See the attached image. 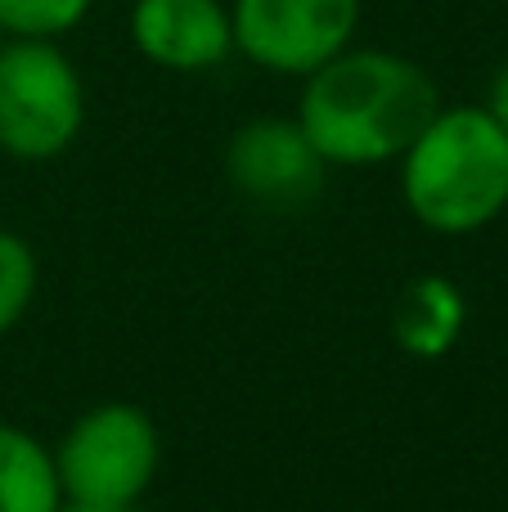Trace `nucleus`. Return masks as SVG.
Wrapping results in <instances>:
<instances>
[{
  "label": "nucleus",
  "mask_w": 508,
  "mask_h": 512,
  "mask_svg": "<svg viewBox=\"0 0 508 512\" xmlns=\"http://www.w3.org/2000/svg\"><path fill=\"white\" fill-rule=\"evenodd\" d=\"M464 292L441 274H419L401 288L392 310V337L414 360H437L464 333Z\"/></svg>",
  "instance_id": "6e6552de"
},
{
  "label": "nucleus",
  "mask_w": 508,
  "mask_h": 512,
  "mask_svg": "<svg viewBox=\"0 0 508 512\" xmlns=\"http://www.w3.org/2000/svg\"><path fill=\"white\" fill-rule=\"evenodd\" d=\"M135 50L171 72H207L234 50V23L221 0H135Z\"/></svg>",
  "instance_id": "0eeeda50"
},
{
  "label": "nucleus",
  "mask_w": 508,
  "mask_h": 512,
  "mask_svg": "<svg viewBox=\"0 0 508 512\" xmlns=\"http://www.w3.org/2000/svg\"><path fill=\"white\" fill-rule=\"evenodd\" d=\"M36 297V252L18 234L0 230V333L27 315Z\"/></svg>",
  "instance_id": "9d476101"
},
{
  "label": "nucleus",
  "mask_w": 508,
  "mask_h": 512,
  "mask_svg": "<svg viewBox=\"0 0 508 512\" xmlns=\"http://www.w3.org/2000/svg\"><path fill=\"white\" fill-rule=\"evenodd\" d=\"M63 486L54 454L23 427L0 423V512H59Z\"/></svg>",
  "instance_id": "1a4fd4ad"
},
{
  "label": "nucleus",
  "mask_w": 508,
  "mask_h": 512,
  "mask_svg": "<svg viewBox=\"0 0 508 512\" xmlns=\"http://www.w3.org/2000/svg\"><path fill=\"white\" fill-rule=\"evenodd\" d=\"M441 113L432 77L387 50H342L306 77L297 122L333 167L392 162Z\"/></svg>",
  "instance_id": "f257e3e1"
},
{
  "label": "nucleus",
  "mask_w": 508,
  "mask_h": 512,
  "mask_svg": "<svg viewBox=\"0 0 508 512\" xmlns=\"http://www.w3.org/2000/svg\"><path fill=\"white\" fill-rule=\"evenodd\" d=\"M90 0H0V27L14 36H59L86 18Z\"/></svg>",
  "instance_id": "9b49d317"
},
{
  "label": "nucleus",
  "mask_w": 508,
  "mask_h": 512,
  "mask_svg": "<svg viewBox=\"0 0 508 512\" xmlns=\"http://www.w3.org/2000/svg\"><path fill=\"white\" fill-rule=\"evenodd\" d=\"M86 95L50 36L0 45V149L18 162H50L77 140Z\"/></svg>",
  "instance_id": "7ed1b4c3"
},
{
  "label": "nucleus",
  "mask_w": 508,
  "mask_h": 512,
  "mask_svg": "<svg viewBox=\"0 0 508 512\" xmlns=\"http://www.w3.org/2000/svg\"><path fill=\"white\" fill-rule=\"evenodd\" d=\"M401 194L437 234H473L508 207V131L486 108H441L401 153Z\"/></svg>",
  "instance_id": "f03ea898"
},
{
  "label": "nucleus",
  "mask_w": 508,
  "mask_h": 512,
  "mask_svg": "<svg viewBox=\"0 0 508 512\" xmlns=\"http://www.w3.org/2000/svg\"><path fill=\"white\" fill-rule=\"evenodd\" d=\"M59 512H140L135 504H72V499H63Z\"/></svg>",
  "instance_id": "ddd939ff"
},
{
  "label": "nucleus",
  "mask_w": 508,
  "mask_h": 512,
  "mask_svg": "<svg viewBox=\"0 0 508 512\" xmlns=\"http://www.w3.org/2000/svg\"><path fill=\"white\" fill-rule=\"evenodd\" d=\"M0 36H5V27H0ZM0 45H5V41H0Z\"/></svg>",
  "instance_id": "4468645a"
},
{
  "label": "nucleus",
  "mask_w": 508,
  "mask_h": 512,
  "mask_svg": "<svg viewBox=\"0 0 508 512\" xmlns=\"http://www.w3.org/2000/svg\"><path fill=\"white\" fill-rule=\"evenodd\" d=\"M320 149L302 131L297 117H257L239 126L225 149V176L248 198L252 207L266 212H297L306 207L324 185Z\"/></svg>",
  "instance_id": "423d86ee"
},
{
  "label": "nucleus",
  "mask_w": 508,
  "mask_h": 512,
  "mask_svg": "<svg viewBox=\"0 0 508 512\" xmlns=\"http://www.w3.org/2000/svg\"><path fill=\"white\" fill-rule=\"evenodd\" d=\"M360 0H234V45L284 77H311L347 50Z\"/></svg>",
  "instance_id": "39448f33"
},
{
  "label": "nucleus",
  "mask_w": 508,
  "mask_h": 512,
  "mask_svg": "<svg viewBox=\"0 0 508 512\" xmlns=\"http://www.w3.org/2000/svg\"><path fill=\"white\" fill-rule=\"evenodd\" d=\"M162 459L153 418L140 405L108 400L68 427L54 450L63 499L72 504H140Z\"/></svg>",
  "instance_id": "20e7f679"
},
{
  "label": "nucleus",
  "mask_w": 508,
  "mask_h": 512,
  "mask_svg": "<svg viewBox=\"0 0 508 512\" xmlns=\"http://www.w3.org/2000/svg\"><path fill=\"white\" fill-rule=\"evenodd\" d=\"M486 113L508 131V63L500 68V77H495V86H491V104H486Z\"/></svg>",
  "instance_id": "f8f14e48"
}]
</instances>
